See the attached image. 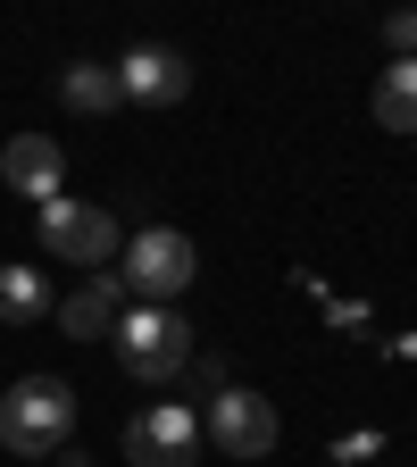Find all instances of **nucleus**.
I'll return each mask as SVG.
<instances>
[{"label":"nucleus","instance_id":"nucleus-1","mask_svg":"<svg viewBox=\"0 0 417 467\" xmlns=\"http://www.w3.org/2000/svg\"><path fill=\"white\" fill-rule=\"evenodd\" d=\"M76 434V392L58 384V376H17L9 392H0V451L42 467L50 451H68Z\"/></svg>","mask_w":417,"mask_h":467},{"label":"nucleus","instance_id":"nucleus-2","mask_svg":"<svg viewBox=\"0 0 417 467\" xmlns=\"http://www.w3.org/2000/svg\"><path fill=\"white\" fill-rule=\"evenodd\" d=\"M117 284H126L142 309H175V301L201 284V251H193V234H184V225H142L134 243H126V267H117Z\"/></svg>","mask_w":417,"mask_h":467},{"label":"nucleus","instance_id":"nucleus-3","mask_svg":"<svg viewBox=\"0 0 417 467\" xmlns=\"http://www.w3.org/2000/svg\"><path fill=\"white\" fill-rule=\"evenodd\" d=\"M117 368H126L134 384H175V376H184L193 368V317L184 309H126V317H117Z\"/></svg>","mask_w":417,"mask_h":467},{"label":"nucleus","instance_id":"nucleus-4","mask_svg":"<svg viewBox=\"0 0 417 467\" xmlns=\"http://www.w3.org/2000/svg\"><path fill=\"white\" fill-rule=\"evenodd\" d=\"M42 251L68 259V267H109L117 251H126V225H117L100 201H42Z\"/></svg>","mask_w":417,"mask_h":467},{"label":"nucleus","instance_id":"nucleus-5","mask_svg":"<svg viewBox=\"0 0 417 467\" xmlns=\"http://www.w3.org/2000/svg\"><path fill=\"white\" fill-rule=\"evenodd\" d=\"M209 451H225V459H267L276 451V434H284V418H276V400L267 392H243V384H225L217 400H209Z\"/></svg>","mask_w":417,"mask_h":467},{"label":"nucleus","instance_id":"nucleus-6","mask_svg":"<svg viewBox=\"0 0 417 467\" xmlns=\"http://www.w3.org/2000/svg\"><path fill=\"white\" fill-rule=\"evenodd\" d=\"M193 451H201V409H184V400H159L142 418H126L134 467H193Z\"/></svg>","mask_w":417,"mask_h":467},{"label":"nucleus","instance_id":"nucleus-7","mask_svg":"<svg viewBox=\"0 0 417 467\" xmlns=\"http://www.w3.org/2000/svg\"><path fill=\"white\" fill-rule=\"evenodd\" d=\"M117 92L142 100V109H175V100L193 92V58H184V50H167V42H142V50L117 58Z\"/></svg>","mask_w":417,"mask_h":467},{"label":"nucleus","instance_id":"nucleus-8","mask_svg":"<svg viewBox=\"0 0 417 467\" xmlns=\"http://www.w3.org/2000/svg\"><path fill=\"white\" fill-rule=\"evenodd\" d=\"M0 184L26 192V201H58L68 192V150H58L50 134H17L9 150H0Z\"/></svg>","mask_w":417,"mask_h":467},{"label":"nucleus","instance_id":"nucleus-9","mask_svg":"<svg viewBox=\"0 0 417 467\" xmlns=\"http://www.w3.org/2000/svg\"><path fill=\"white\" fill-rule=\"evenodd\" d=\"M117 317H126V284H117V267H92L68 301H58L68 342H100V334H117Z\"/></svg>","mask_w":417,"mask_h":467},{"label":"nucleus","instance_id":"nucleus-10","mask_svg":"<svg viewBox=\"0 0 417 467\" xmlns=\"http://www.w3.org/2000/svg\"><path fill=\"white\" fill-rule=\"evenodd\" d=\"M58 100H68L76 117H109L117 100V67H100V58H68V67H58Z\"/></svg>","mask_w":417,"mask_h":467},{"label":"nucleus","instance_id":"nucleus-11","mask_svg":"<svg viewBox=\"0 0 417 467\" xmlns=\"http://www.w3.org/2000/svg\"><path fill=\"white\" fill-rule=\"evenodd\" d=\"M368 109H376L384 134H417V58H392L376 76V92H368Z\"/></svg>","mask_w":417,"mask_h":467},{"label":"nucleus","instance_id":"nucleus-12","mask_svg":"<svg viewBox=\"0 0 417 467\" xmlns=\"http://www.w3.org/2000/svg\"><path fill=\"white\" fill-rule=\"evenodd\" d=\"M42 317H58L50 275L42 267H0V326H42Z\"/></svg>","mask_w":417,"mask_h":467},{"label":"nucleus","instance_id":"nucleus-13","mask_svg":"<svg viewBox=\"0 0 417 467\" xmlns=\"http://www.w3.org/2000/svg\"><path fill=\"white\" fill-rule=\"evenodd\" d=\"M384 42H392V58H417V9H392L384 17Z\"/></svg>","mask_w":417,"mask_h":467},{"label":"nucleus","instance_id":"nucleus-14","mask_svg":"<svg viewBox=\"0 0 417 467\" xmlns=\"http://www.w3.org/2000/svg\"><path fill=\"white\" fill-rule=\"evenodd\" d=\"M376 451H384V434H342L334 442V459H376Z\"/></svg>","mask_w":417,"mask_h":467}]
</instances>
